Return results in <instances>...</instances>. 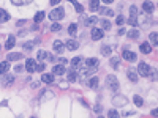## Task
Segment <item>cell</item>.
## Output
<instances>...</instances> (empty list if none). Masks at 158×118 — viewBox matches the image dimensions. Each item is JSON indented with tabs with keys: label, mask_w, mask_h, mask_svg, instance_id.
Returning a JSON list of instances; mask_svg holds the SVG:
<instances>
[{
	"label": "cell",
	"mask_w": 158,
	"mask_h": 118,
	"mask_svg": "<svg viewBox=\"0 0 158 118\" xmlns=\"http://www.w3.org/2000/svg\"><path fill=\"white\" fill-rule=\"evenodd\" d=\"M63 16H65V10H63V8H55V10H52L51 13H49V19L54 21V22H57V21H60Z\"/></svg>",
	"instance_id": "1"
},
{
	"label": "cell",
	"mask_w": 158,
	"mask_h": 118,
	"mask_svg": "<svg viewBox=\"0 0 158 118\" xmlns=\"http://www.w3.org/2000/svg\"><path fill=\"white\" fill-rule=\"evenodd\" d=\"M106 85L109 90H112V91H117L119 90V80L115 76H107L106 77Z\"/></svg>",
	"instance_id": "2"
},
{
	"label": "cell",
	"mask_w": 158,
	"mask_h": 118,
	"mask_svg": "<svg viewBox=\"0 0 158 118\" xmlns=\"http://www.w3.org/2000/svg\"><path fill=\"white\" fill-rule=\"evenodd\" d=\"M128 24L130 25H138V8L136 6H131L130 8V19H128Z\"/></svg>",
	"instance_id": "3"
},
{
	"label": "cell",
	"mask_w": 158,
	"mask_h": 118,
	"mask_svg": "<svg viewBox=\"0 0 158 118\" xmlns=\"http://www.w3.org/2000/svg\"><path fill=\"white\" fill-rule=\"evenodd\" d=\"M138 71H139L141 76H150V74H152L150 66L147 65V63H142V61H139V65H138Z\"/></svg>",
	"instance_id": "4"
},
{
	"label": "cell",
	"mask_w": 158,
	"mask_h": 118,
	"mask_svg": "<svg viewBox=\"0 0 158 118\" xmlns=\"http://www.w3.org/2000/svg\"><path fill=\"white\" fill-rule=\"evenodd\" d=\"M122 57L123 58H125V60L126 61H136V54H134V52H131V50H123V52H122Z\"/></svg>",
	"instance_id": "5"
},
{
	"label": "cell",
	"mask_w": 158,
	"mask_h": 118,
	"mask_svg": "<svg viewBox=\"0 0 158 118\" xmlns=\"http://www.w3.org/2000/svg\"><path fill=\"white\" fill-rule=\"evenodd\" d=\"M25 69L29 71V73H35L37 71V61L33 60V58H29V60L25 61Z\"/></svg>",
	"instance_id": "6"
},
{
	"label": "cell",
	"mask_w": 158,
	"mask_h": 118,
	"mask_svg": "<svg viewBox=\"0 0 158 118\" xmlns=\"http://www.w3.org/2000/svg\"><path fill=\"white\" fill-rule=\"evenodd\" d=\"M65 71H67V69H65V65H62V63H60V65H55L52 68V74H54V76H63Z\"/></svg>",
	"instance_id": "7"
},
{
	"label": "cell",
	"mask_w": 158,
	"mask_h": 118,
	"mask_svg": "<svg viewBox=\"0 0 158 118\" xmlns=\"http://www.w3.org/2000/svg\"><path fill=\"white\" fill-rule=\"evenodd\" d=\"M103 31H105V30L97 29V27H95V29H92V39H93V41H98V39H101V38H103Z\"/></svg>",
	"instance_id": "8"
},
{
	"label": "cell",
	"mask_w": 158,
	"mask_h": 118,
	"mask_svg": "<svg viewBox=\"0 0 158 118\" xmlns=\"http://www.w3.org/2000/svg\"><path fill=\"white\" fill-rule=\"evenodd\" d=\"M13 80H14L13 76H0V84H2L3 87L11 85V84H13Z\"/></svg>",
	"instance_id": "9"
},
{
	"label": "cell",
	"mask_w": 158,
	"mask_h": 118,
	"mask_svg": "<svg viewBox=\"0 0 158 118\" xmlns=\"http://www.w3.org/2000/svg\"><path fill=\"white\" fill-rule=\"evenodd\" d=\"M114 105H125L126 104V98L125 96H122V94H117V96H114Z\"/></svg>",
	"instance_id": "10"
},
{
	"label": "cell",
	"mask_w": 158,
	"mask_h": 118,
	"mask_svg": "<svg viewBox=\"0 0 158 118\" xmlns=\"http://www.w3.org/2000/svg\"><path fill=\"white\" fill-rule=\"evenodd\" d=\"M65 46H67V49H68V50H76V49L79 47V43L76 41V39H68Z\"/></svg>",
	"instance_id": "11"
},
{
	"label": "cell",
	"mask_w": 158,
	"mask_h": 118,
	"mask_svg": "<svg viewBox=\"0 0 158 118\" xmlns=\"http://www.w3.org/2000/svg\"><path fill=\"white\" fill-rule=\"evenodd\" d=\"M86 85L88 87V88H92V90H95L98 87V77L97 76H93L90 79V80H86Z\"/></svg>",
	"instance_id": "12"
},
{
	"label": "cell",
	"mask_w": 158,
	"mask_h": 118,
	"mask_svg": "<svg viewBox=\"0 0 158 118\" xmlns=\"http://www.w3.org/2000/svg\"><path fill=\"white\" fill-rule=\"evenodd\" d=\"M54 50H55V52H59V54L63 52V41L55 39V41H54Z\"/></svg>",
	"instance_id": "13"
},
{
	"label": "cell",
	"mask_w": 158,
	"mask_h": 118,
	"mask_svg": "<svg viewBox=\"0 0 158 118\" xmlns=\"http://www.w3.org/2000/svg\"><path fill=\"white\" fill-rule=\"evenodd\" d=\"M142 10H144L145 13H152V11L155 10V6H153V3H152V2H149V0H147V2L142 3Z\"/></svg>",
	"instance_id": "14"
},
{
	"label": "cell",
	"mask_w": 158,
	"mask_h": 118,
	"mask_svg": "<svg viewBox=\"0 0 158 118\" xmlns=\"http://www.w3.org/2000/svg\"><path fill=\"white\" fill-rule=\"evenodd\" d=\"M97 65H98V58H95V57L87 58V60H86V66H87V68H95Z\"/></svg>",
	"instance_id": "15"
},
{
	"label": "cell",
	"mask_w": 158,
	"mask_h": 118,
	"mask_svg": "<svg viewBox=\"0 0 158 118\" xmlns=\"http://www.w3.org/2000/svg\"><path fill=\"white\" fill-rule=\"evenodd\" d=\"M22 58V54H16V52H11L8 54V61H18Z\"/></svg>",
	"instance_id": "16"
},
{
	"label": "cell",
	"mask_w": 158,
	"mask_h": 118,
	"mask_svg": "<svg viewBox=\"0 0 158 118\" xmlns=\"http://www.w3.org/2000/svg\"><path fill=\"white\" fill-rule=\"evenodd\" d=\"M141 52L142 54H150L152 52V46H150L149 43H142L141 44Z\"/></svg>",
	"instance_id": "17"
},
{
	"label": "cell",
	"mask_w": 158,
	"mask_h": 118,
	"mask_svg": "<svg viewBox=\"0 0 158 118\" xmlns=\"http://www.w3.org/2000/svg\"><path fill=\"white\" fill-rule=\"evenodd\" d=\"M14 44H16V38L14 36H8V39H6V49H13Z\"/></svg>",
	"instance_id": "18"
},
{
	"label": "cell",
	"mask_w": 158,
	"mask_h": 118,
	"mask_svg": "<svg viewBox=\"0 0 158 118\" xmlns=\"http://www.w3.org/2000/svg\"><path fill=\"white\" fill-rule=\"evenodd\" d=\"M81 65H82V58H81V57H74L71 60V66H73V68H79Z\"/></svg>",
	"instance_id": "19"
},
{
	"label": "cell",
	"mask_w": 158,
	"mask_h": 118,
	"mask_svg": "<svg viewBox=\"0 0 158 118\" xmlns=\"http://www.w3.org/2000/svg\"><path fill=\"white\" fill-rule=\"evenodd\" d=\"M10 21V14L5 10H0V22H6Z\"/></svg>",
	"instance_id": "20"
},
{
	"label": "cell",
	"mask_w": 158,
	"mask_h": 118,
	"mask_svg": "<svg viewBox=\"0 0 158 118\" xmlns=\"http://www.w3.org/2000/svg\"><path fill=\"white\" fill-rule=\"evenodd\" d=\"M88 6H90V10H92V11H97L98 8H100V0H90Z\"/></svg>",
	"instance_id": "21"
},
{
	"label": "cell",
	"mask_w": 158,
	"mask_h": 118,
	"mask_svg": "<svg viewBox=\"0 0 158 118\" xmlns=\"http://www.w3.org/2000/svg\"><path fill=\"white\" fill-rule=\"evenodd\" d=\"M8 69H10V63H8V61H3V63H0V74H5Z\"/></svg>",
	"instance_id": "22"
},
{
	"label": "cell",
	"mask_w": 158,
	"mask_h": 118,
	"mask_svg": "<svg viewBox=\"0 0 158 118\" xmlns=\"http://www.w3.org/2000/svg\"><path fill=\"white\" fill-rule=\"evenodd\" d=\"M41 80H43L44 84H52V82H54V76H51V74H43Z\"/></svg>",
	"instance_id": "23"
},
{
	"label": "cell",
	"mask_w": 158,
	"mask_h": 118,
	"mask_svg": "<svg viewBox=\"0 0 158 118\" xmlns=\"http://www.w3.org/2000/svg\"><path fill=\"white\" fill-rule=\"evenodd\" d=\"M37 43H40V39H35V41H29V43H24V49L25 50H30L33 46L37 44Z\"/></svg>",
	"instance_id": "24"
},
{
	"label": "cell",
	"mask_w": 158,
	"mask_h": 118,
	"mask_svg": "<svg viewBox=\"0 0 158 118\" xmlns=\"http://www.w3.org/2000/svg\"><path fill=\"white\" fill-rule=\"evenodd\" d=\"M126 36H128V38H133V39L139 38V30H130L128 33H126Z\"/></svg>",
	"instance_id": "25"
},
{
	"label": "cell",
	"mask_w": 158,
	"mask_h": 118,
	"mask_svg": "<svg viewBox=\"0 0 158 118\" xmlns=\"http://www.w3.org/2000/svg\"><path fill=\"white\" fill-rule=\"evenodd\" d=\"M70 2L73 3V6H74V10L78 11V13H82V11H84L82 5H81V3H78V2H76V0H70Z\"/></svg>",
	"instance_id": "26"
},
{
	"label": "cell",
	"mask_w": 158,
	"mask_h": 118,
	"mask_svg": "<svg viewBox=\"0 0 158 118\" xmlns=\"http://www.w3.org/2000/svg\"><path fill=\"white\" fill-rule=\"evenodd\" d=\"M76 79H78V73H76L74 69L70 71V73H68V80H70V82H74Z\"/></svg>",
	"instance_id": "27"
},
{
	"label": "cell",
	"mask_w": 158,
	"mask_h": 118,
	"mask_svg": "<svg viewBox=\"0 0 158 118\" xmlns=\"http://www.w3.org/2000/svg\"><path fill=\"white\" fill-rule=\"evenodd\" d=\"M150 43H152L153 46H157V43H158V35H157V31H153V33H150Z\"/></svg>",
	"instance_id": "28"
},
{
	"label": "cell",
	"mask_w": 158,
	"mask_h": 118,
	"mask_svg": "<svg viewBox=\"0 0 158 118\" xmlns=\"http://www.w3.org/2000/svg\"><path fill=\"white\" fill-rule=\"evenodd\" d=\"M43 19H44V13H43V11H40V13H37V14H35L33 21H35V22L38 24V22H41V21H43Z\"/></svg>",
	"instance_id": "29"
},
{
	"label": "cell",
	"mask_w": 158,
	"mask_h": 118,
	"mask_svg": "<svg viewBox=\"0 0 158 118\" xmlns=\"http://www.w3.org/2000/svg\"><path fill=\"white\" fill-rule=\"evenodd\" d=\"M128 77H130V80H131V82H138V74H136V71H128Z\"/></svg>",
	"instance_id": "30"
},
{
	"label": "cell",
	"mask_w": 158,
	"mask_h": 118,
	"mask_svg": "<svg viewBox=\"0 0 158 118\" xmlns=\"http://www.w3.org/2000/svg\"><path fill=\"white\" fill-rule=\"evenodd\" d=\"M100 13H103V14H106V16H114V11L109 10V8H101Z\"/></svg>",
	"instance_id": "31"
},
{
	"label": "cell",
	"mask_w": 158,
	"mask_h": 118,
	"mask_svg": "<svg viewBox=\"0 0 158 118\" xmlns=\"http://www.w3.org/2000/svg\"><path fill=\"white\" fill-rule=\"evenodd\" d=\"M76 31H78V25H76V24H71V25L68 27V33H70V35H74Z\"/></svg>",
	"instance_id": "32"
},
{
	"label": "cell",
	"mask_w": 158,
	"mask_h": 118,
	"mask_svg": "<svg viewBox=\"0 0 158 118\" xmlns=\"http://www.w3.org/2000/svg\"><path fill=\"white\" fill-rule=\"evenodd\" d=\"M133 101H134V104H136L138 107H141V105L144 104V101H142V98H141V96H138V94H136V96H134V99H133Z\"/></svg>",
	"instance_id": "33"
},
{
	"label": "cell",
	"mask_w": 158,
	"mask_h": 118,
	"mask_svg": "<svg viewBox=\"0 0 158 118\" xmlns=\"http://www.w3.org/2000/svg\"><path fill=\"white\" fill-rule=\"evenodd\" d=\"M101 54L106 55V57H107V55H111V47L109 46H103L101 47Z\"/></svg>",
	"instance_id": "34"
},
{
	"label": "cell",
	"mask_w": 158,
	"mask_h": 118,
	"mask_svg": "<svg viewBox=\"0 0 158 118\" xmlns=\"http://www.w3.org/2000/svg\"><path fill=\"white\" fill-rule=\"evenodd\" d=\"M111 29V22L109 21H101V30H109Z\"/></svg>",
	"instance_id": "35"
},
{
	"label": "cell",
	"mask_w": 158,
	"mask_h": 118,
	"mask_svg": "<svg viewBox=\"0 0 158 118\" xmlns=\"http://www.w3.org/2000/svg\"><path fill=\"white\" fill-rule=\"evenodd\" d=\"M60 29H62V25H60L59 22H54L52 25H51V31H59Z\"/></svg>",
	"instance_id": "36"
},
{
	"label": "cell",
	"mask_w": 158,
	"mask_h": 118,
	"mask_svg": "<svg viewBox=\"0 0 158 118\" xmlns=\"http://www.w3.org/2000/svg\"><path fill=\"white\" fill-rule=\"evenodd\" d=\"M111 66H112L114 69H117L119 68V58H115V57L111 58Z\"/></svg>",
	"instance_id": "37"
},
{
	"label": "cell",
	"mask_w": 158,
	"mask_h": 118,
	"mask_svg": "<svg viewBox=\"0 0 158 118\" xmlns=\"http://www.w3.org/2000/svg\"><path fill=\"white\" fill-rule=\"evenodd\" d=\"M29 2L30 0H11V3H14V5H25Z\"/></svg>",
	"instance_id": "38"
},
{
	"label": "cell",
	"mask_w": 158,
	"mask_h": 118,
	"mask_svg": "<svg viewBox=\"0 0 158 118\" xmlns=\"http://www.w3.org/2000/svg\"><path fill=\"white\" fill-rule=\"evenodd\" d=\"M44 57H46V52H44V50H38V54H37V58H38V60H43Z\"/></svg>",
	"instance_id": "39"
},
{
	"label": "cell",
	"mask_w": 158,
	"mask_h": 118,
	"mask_svg": "<svg viewBox=\"0 0 158 118\" xmlns=\"http://www.w3.org/2000/svg\"><path fill=\"white\" fill-rule=\"evenodd\" d=\"M123 22H125V17H123V16H119L117 21H115V24H117V25H123Z\"/></svg>",
	"instance_id": "40"
},
{
	"label": "cell",
	"mask_w": 158,
	"mask_h": 118,
	"mask_svg": "<svg viewBox=\"0 0 158 118\" xmlns=\"http://www.w3.org/2000/svg\"><path fill=\"white\" fill-rule=\"evenodd\" d=\"M44 98H54V94H52L51 91H46V93L43 94V96H41V99H40V101H44Z\"/></svg>",
	"instance_id": "41"
},
{
	"label": "cell",
	"mask_w": 158,
	"mask_h": 118,
	"mask_svg": "<svg viewBox=\"0 0 158 118\" xmlns=\"http://www.w3.org/2000/svg\"><path fill=\"white\" fill-rule=\"evenodd\" d=\"M95 22H97V17H88L87 21H86L87 25H88V24H95Z\"/></svg>",
	"instance_id": "42"
},
{
	"label": "cell",
	"mask_w": 158,
	"mask_h": 118,
	"mask_svg": "<svg viewBox=\"0 0 158 118\" xmlns=\"http://www.w3.org/2000/svg\"><path fill=\"white\" fill-rule=\"evenodd\" d=\"M107 117H119V113L115 112V110L112 109V110H109V113H107Z\"/></svg>",
	"instance_id": "43"
},
{
	"label": "cell",
	"mask_w": 158,
	"mask_h": 118,
	"mask_svg": "<svg viewBox=\"0 0 158 118\" xmlns=\"http://www.w3.org/2000/svg\"><path fill=\"white\" fill-rule=\"evenodd\" d=\"M44 69V63H40V65H37V71H43Z\"/></svg>",
	"instance_id": "44"
},
{
	"label": "cell",
	"mask_w": 158,
	"mask_h": 118,
	"mask_svg": "<svg viewBox=\"0 0 158 118\" xmlns=\"http://www.w3.org/2000/svg\"><path fill=\"white\" fill-rule=\"evenodd\" d=\"M157 115H158V110L153 109V110H152V117H157Z\"/></svg>",
	"instance_id": "45"
},
{
	"label": "cell",
	"mask_w": 158,
	"mask_h": 118,
	"mask_svg": "<svg viewBox=\"0 0 158 118\" xmlns=\"http://www.w3.org/2000/svg\"><path fill=\"white\" fill-rule=\"evenodd\" d=\"M51 3H52V5H59L60 0H51Z\"/></svg>",
	"instance_id": "46"
},
{
	"label": "cell",
	"mask_w": 158,
	"mask_h": 118,
	"mask_svg": "<svg viewBox=\"0 0 158 118\" xmlns=\"http://www.w3.org/2000/svg\"><path fill=\"white\" fill-rule=\"evenodd\" d=\"M103 2H105V3H112L114 0H103Z\"/></svg>",
	"instance_id": "47"
}]
</instances>
